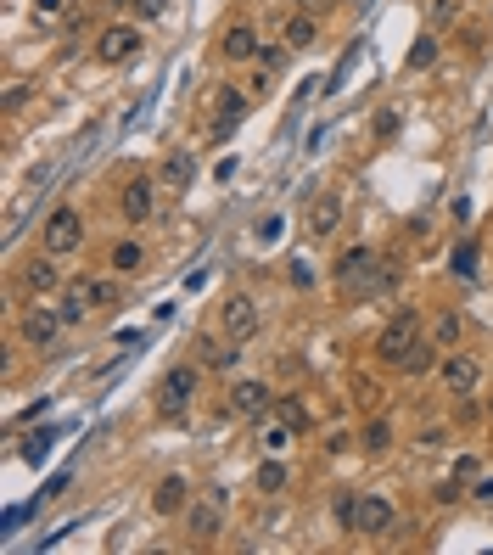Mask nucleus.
<instances>
[{"label":"nucleus","mask_w":493,"mask_h":555,"mask_svg":"<svg viewBox=\"0 0 493 555\" xmlns=\"http://www.w3.org/2000/svg\"><path fill=\"white\" fill-rule=\"evenodd\" d=\"M421 337H426V314L415 309V303H404L398 314H387V320H381V331L370 337V354H376L381 370H398V359H404Z\"/></svg>","instance_id":"nucleus-1"},{"label":"nucleus","mask_w":493,"mask_h":555,"mask_svg":"<svg viewBox=\"0 0 493 555\" xmlns=\"http://www.w3.org/2000/svg\"><path fill=\"white\" fill-rule=\"evenodd\" d=\"M331 281H337L342 298H353V292H359V298H365V292H381V253L365 242L342 247L337 264H331Z\"/></svg>","instance_id":"nucleus-2"},{"label":"nucleus","mask_w":493,"mask_h":555,"mask_svg":"<svg viewBox=\"0 0 493 555\" xmlns=\"http://www.w3.org/2000/svg\"><path fill=\"white\" fill-rule=\"evenodd\" d=\"M197 387H202V365L191 359V365H174L163 382H157V393H152V410H157V421H185L191 415V404H197Z\"/></svg>","instance_id":"nucleus-3"},{"label":"nucleus","mask_w":493,"mask_h":555,"mask_svg":"<svg viewBox=\"0 0 493 555\" xmlns=\"http://www.w3.org/2000/svg\"><path fill=\"white\" fill-rule=\"evenodd\" d=\"M62 331H68V320H62L57 298H29V303H23V314H17V342L34 348V354H45Z\"/></svg>","instance_id":"nucleus-4"},{"label":"nucleus","mask_w":493,"mask_h":555,"mask_svg":"<svg viewBox=\"0 0 493 555\" xmlns=\"http://www.w3.org/2000/svg\"><path fill=\"white\" fill-rule=\"evenodd\" d=\"M40 247L45 253H57V258L85 253V214H79L73 202H57V208L40 219Z\"/></svg>","instance_id":"nucleus-5"},{"label":"nucleus","mask_w":493,"mask_h":555,"mask_svg":"<svg viewBox=\"0 0 493 555\" xmlns=\"http://www.w3.org/2000/svg\"><path fill=\"white\" fill-rule=\"evenodd\" d=\"M437 387H443V399H477L482 359L471 354V348H443V359H437Z\"/></svg>","instance_id":"nucleus-6"},{"label":"nucleus","mask_w":493,"mask_h":555,"mask_svg":"<svg viewBox=\"0 0 493 555\" xmlns=\"http://www.w3.org/2000/svg\"><path fill=\"white\" fill-rule=\"evenodd\" d=\"M225 511H230V494L219 483L213 488H202L197 499H191V511L180 516L185 522V533H191V544H213L219 533H225Z\"/></svg>","instance_id":"nucleus-7"},{"label":"nucleus","mask_w":493,"mask_h":555,"mask_svg":"<svg viewBox=\"0 0 493 555\" xmlns=\"http://www.w3.org/2000/svg\"><path fill=\"white\" fill-rule=\"evenodd\" d=\"M141 51H146L141 23H107V29L96 34V45H90V57H96L101 68H124V62H135Z\"/></svg>","instance_id":"nucleus-8"},{"label":"nucleus","mask_w":493,"mask_h":555,"mask_svg":"<svg viewBox=\"0 0 493 555\" xmlns=\"http://www.w3.org/2000/svg\"><path fill=\"white\" fill-rule=\"evenodd\" d=\"M225 404H230V415H236V421H264V415H275L281 393H275L264 376H236V382H230V393H225Z\"/></svg>","instance_id":"nucleus-9"},{"label":"nucleus","mask_w":493,"mask_h":555,"mask_svg":"<svg viewBox=\"0 0 493 555\" xmlns=\"http://www.w3.org/2000/svg\"><path fill=\"white\" fill-rule=\"evenodd\" d=\"M219 331H225L230 342H253L258 331H264V309H258L253 292H225V303H219Z\"/></svg>","instance_id":"nucleus-10"},{"label":"nucleus","mask_w":493,"mask_h":555,"mask_svg":"<svg viewBox=\"0 0 493 555\" xmlns=\"http://www.w3.org/2000/svg\"><path fill=\"white\" fill-rule=\"evenodd\" d=\"M353 533L370 539V544L393 539L398 533V505L387 494H359V505H353Z\"/></svg>","instance_id":"nucleus-11"},{"label":"nucleus","mask_w":493,"mask_h":555,"mask_svg":"<svg viewBox=\"0 0 493 555\" xmlns=\"http://www.w3.org/2000/svg\"><path fill=\"white\" fill-rule=\"evenodd\" d=\"M62 286H68V275H62V258L57 253H34L29 264H23V270H17V292H23V298H57Z\"/></svg>","instance_id":"nucleus-12"},{"label":"nucleus","mask_w":493,"mask_h":555,"mask_svg":"<svg viewBox=\"0 0 493 555\" xmlns=\"http://www.w3.org/2000/svg\"><path fill=\"white\" fill-rule=\"evenodd\" d=\"M191 499H197V488H191V477L185 471H163L152 483V511L163 516V522H174V516L191 511Z\"/></svg>","instance_id":"nucleus-13"},{"label":"nucleus","mask_w":493,"mask_h":555,"mask_svg":"<svg viewBox=\"0 0 493 555\" xmlns=\"http://www.w3.org/2000/svg\"><path fill=\"white\" fill-rule=\"evenodd\" d=\"M118 219H124V225H152L157 219V180L135 174V180L118 191Z\"/></svg>","instance_id":"nucleus-14"},{"label":"nucleus","mask_w":493,"mask_h":555,"mask_svg":"<svg viewBox=\"0 0 493 555\" xmlns=\"http://www.w3.org/2000/svg\"><path fill=\"white\" fill-rule=\"evenodd\" d=\"M247 107H253V90H241V85H219V101H213V141H230L236 135V124L247 118Z\"/></svg>","instance_id":"nucleus-15"},{"label":"nucleus","mask_w":493,"mask_h":555,"mask_svg":"<svg viewBox=\"0 0 493 555\" xmlns=\"http://www.w3.org/2000/svg\"><path fill=\"white\" fill-rule=\"evenodd\" d=\"M258 51H264V34L241 17V23H230L225 34H219V62H230V68H241V62H258Z\"/></svg>","instance_id":"nucleus-16"},{"label":"nucleus","mask_w":493,"mask_h":555,"mask_svg":"<svg viewBox=\"0 0 493 555\" xmlns=\"http://www.w3.org/2000/svg\"><path fill=\"white\" fill-rule=\"evenodd\" d=\"M342 214H348L342 191H320V197L309 202V236L314 242H331V236L342 230Z\"/></svg>","instance_id":"nucleus-17"},{"label":"nucleus","mask_w":493,"mask_h":555,"mask_svg":"<svg viewBox=\"0 0 493 555\" xmlns=\"http://www.w3.org/2000/svg\"><path fill=\"white\" fill-rule=\"evenodd\" d=\"M57 309L62 320H68V331H79L96 314V298H90V275H68V286L57 292Z\"/></svg>","instance_id":"nucleus-18"},{"label":"nucleus","mask_w":493,"mask_h":555,"mask_svg":"<svg viewBox=\"0 0 493 555\" xmlns=\"http://www.w3.org/2000/svg\"><path fill=\"white\" fill-rule=\"evenodd\" d=\"M191 348H197V365L202 370H230V365H236V348H241V342H219V337H213V331H197V342H191Z\"/></svg>","instance_id":"nucleus-19"},{"label":"nucleus","mask_w":493,"mask_h":555,"mask_svg":"<svg viewBox=\"0 0 493 555\" xmlns=\"http://www.w3.org/2000/svg\"><path fill=\"white\" fill-rule=\"evenodd\" d=\"M281 40L292 45V51H309V45L320 40V12H309V6H297V12H286V23H281Z\"/></svg>","instance_id":"nucleus-20"},{"label":"nucleus","mask_w":493,"mask_h":555,"mask_svg":"<svg viewBox=\"0 0 493 555\" xmlns=\"http://www.w3.org/2000/svg\"><path fill=\"white\" fill-rule=\"evenodd\" d=\"M437 359H443V348H437L432 337H421L415 348H409L404 359H398V376L404 382H421V376H437Z\"/></svg>","instance_id":"nucleus-21"},{"label":"nucleus","mask_w":493,"mask_h":555,"mask_svg":"<svg viewBox=\"0 0 493 555\" xmlns=\"http://www.w3.org/2000/svg\"><path fill=\"white\" fill-rule=\"evenodd\" d=\"M426 337H432L437 348H460L465 342V314L460 309H432L426 314Z\"/></svg>","instance_id":"nucleus-22"},{"label":"nucleus","mask_w":493,"mask_h":555,"mask_svg":"<svg viewBox=\"0 0 493 555\" xmlns=\"http://www.w3.org/2000/svg\"><path fill=\"white\" fill-rule=\"evenodd\" d=\"M393 443H398V427H393V415L387 410H376L365 427H359V449H365V455H387Z\"/></svg>","instance_id":"nucleus-23"},{"label":"nucleus","mask_w":493,"mask_h":555,"mask_svg":"<svg viewBox=\"0 0 493 555\" xmlns=\"http://www.w3.org/2000/svg\"><path fill=\"white\" fill-rule=\"evenodd\" d=\"M253 432H258V449H264V455H286V449H292V438H297V427H286L281 415L253 421Z\"/></svg>","instance_id":"nucleus-24"},{"label":"nucleus","mask_w":493,"mask_h":555,"mask_svg":"<svg viewBox=\"0 0 493 555\" xmlns=\"http://www.w3.org/2000/svg\"><path fill=\"white\" fill-rule=\"evenodd\" d=\"M107 270H118V275H129V281H135V275L146 270V247L135 242V236L113 242V247H107Z\"/></svg>","instance_id":"nucleus-25"},{"label":"nucleus","mask_w":493,"mask_h":555,"mask_svg":"<svg viewBox=\"0 0 493 555\" xmlns=\"http://www.w3.org/2000/svg\"><path fill=\"white\" fill-rule=\"evenodd\" d=\"M286 483H292V466H286L281 455H264L253 471V488L258 494H286Z\"/></svg>","instance_id":"nucleus-26"},{"label":"nucleus","mask_w":493,"mask_h":555,"mask_svg":"<svg viewBox=\"0 0 493 555\" xmlns=\"http://www.w3.org/2000/svg\"><path fill=\"white\" fill-rule=\"evenodd\" d=\"M124 281L129 275H118V270L90 275V298H96V309H118V303H124Z\"/></svg>","instance_id":"nucleus-27"},{"label":"nucleus","mask_w":493,"mask_h":555,"mask_svg":"<svg viewBox=\"0 0 493 555\" xmlns=\"http://www.w3.org/2000/svg\"><path fill=\"white\" fill-rule=\"evenodd\" d=\"M275 415H281L286 427H297V438H303V432H314V410L303 399H297V393H281V404H275Z\"/></svg>","instance_id":"nucleus-28"},{"label":"nucleus","mask_w":493,"mask_h":555,"mask_svg":"<svg viewBox=\"0 0 493 555\" xmlns=\"http://www.w3.org/2000/svg\"><path fill=\"white\" fill-rule=\"evenodd\" d=\"M426 494H432V505H443V511H449V505H460V499H471V483H460V477H437L432 488H426Z\"/></svg>","instance_id":"nucleus-29"},{"label":"nucleus","mask_w":493,"mask_h":555,"mask_svg":"<svg viewBox=\"0 0 493 555\" xmlns=\"http://www.w3.org/2000/svg\"><path fill=\"white\" fill-rule=\"evenodd\" d=\"M437 51H443V40H437V34H421V40L409 45V73H426L437 62Z\"/></svg>","instance_id":"nucleus-30"},{"label":"nucleus","mask_w":493,"mask_h":555,"mask_svg":"<svg viewBox=\"0 0 493 555\" xmlns=\"http://www.w3.org/2000/svg\"><path fill=\"white\" fill-rule=\"evenodd\" d=\"M157 180L169 185V191H185V185H191V157H185V152H174L169 163H163V174H157Z\"/></svg>","instance_id":"nucleus-31"},{"label":"nucleus","mask_w":493,"mask_h":555,"mask_svg":"<svg viewBox=\"0 0 493 555\" xmlns=\"http://www.w3.org/2000/svg\"><path fill=\"white\" fill-rule=\"evenodd\" d=\"M398 129H404V113H398V107H376V118H370V135H376V141H393Z\"/></svg>","instance_id":"nucleus-32"},{"label":"nucleus","mask_w":493,"mask_h":555,"mask_svg":"<svg viewBox=\"0 0 493 555\" xmlns=\"http://www.w3.org/2000/svg\"><path fill=\"white\" fill-rule=\"evenodd\" d=\"M460 12H465V0H426V23H460Z\"/></svg>","instance_id":"nucleus-33"},{"label":"nucleus","mask_w":493,"mask_h":555,"mask_svg":"<svg viewBox=\"0 0 493 555\" xmlns=\"http://www.w3.org/2000/svg\"><path fill=\"white\" fill-rule=\"evenodd\" d=\"M286 57H292V45H286V40H264V51H258V68L281 73V68H286Z\"/></svg>","instance_id":"nucleus-34"},{"label":"nucleus","mask_w":493,"mask_h":555,"mask_svg":"<svg viewBox=\"0 0 493 555\" xmlns=\"http://www.w3.org/2000/svg\"><path fill=\"white\" fill-rule=\"evenodd\" d=\"M348 393H359V404H365V410H376V404H381V387L365 382V376H348Z\"/></svg>","instance_id":"nucleus-35"},{"label":"nucleus","mask_w":493,"mask_h":555,"mask_svg":"<svg viewBox=\"0 0 493 555\" xmlns=\"http://www.w3.org/2000/svg\"><path fill=\"white\" fill-rule=\"evenodd\" d=\"M471 505H482V511H493V471H482L477 483H471Z\"/></svg>","instance_id":"nucleus-36"},{"label":"nucleus","mask_w":493,"mask_h":555,"mask_svg":"<svg viewBox=\"0 0 493 555\" xmlns=\"http://www.w3.org/2000/svg\"><path fill=\"white\" fill-rule=\"evenodd\" d=\"M454 477H460V483H477V477H482V455H460V460H454Z\"/></svg>","instance_id":"nucleus-37"},{"label":"nucleus","mask_w":493,"mask_h":555,"mask_svg":"<svg viewBox=\"0 0 493 555\" xmlns=\"http://www.w3.org/2000/svg\"><path fill=\"white\" fill-rule=\"evenodd\" d=\"M443 443H449V427L437 432V427H421L415 432V449H443Z\"/></svg>","instance_id":"nucleus-38"},{"label":"nucleus","mask_w":493,"mask_h":555,"mask_svg":"<svg viewBox=\"0 0 493 555\" xmlns=\"http://www.w3.org/2000/svg\"><path fill=\"white\" fill-rule=\"evenodd\" d=\"M353 505H359L353 494H342V499H337V522H342V533H353Z\"/></svg>","instance_id":"nucleus-39"},{"label":"nucleus","mask_w":493,"mask_h":555,"mask_svg":"<svg viewBox=\"0 0 493 555\" xmlns=\"http://www.w3.org/2000/svg\"><path fill=\"white\" fill-rule=\"evenodd\" d=\"M135 12H141L146 23H152V17H163V12H169V0H135Z\"/></svg>","instance_id":"nucleus-40"},{"label":"nucleus","mask_w":493,"mask_h":555,"mask_svg":"<svg viewBox=\"0 0 493 555\" xmlns=\"http://www.w3.org/2000/svg\"><path fill=\"white\" fill-rule=\"evenodd\" d=\"M353 443H359V438H348V432H331V438H325V449H331V455H348Z\"/></svg>","instance_id":"nucleus-41"},{"label":"nucleus","mask_w":493,"mask_h":555,"mask_svg":"<svg viewBox=\"0 0 493 555\" xmlns=\"http://www.w3.org/2000/svg\"><path fill=\"white\" fill-rule=\"evenodd\" d=\"M269 79H275V73H269V68H253V79H247V90H253V96H264V90H269Z\"/></svg>","instance_id":"nucleus-42"},{"label":"nucleus","mask_w":493,"mask_h":555,"mask_svg":"<svg viewBox=\"0 0 493 555\" xmlns=\"http://www.w3.org/2000/svg\"><path fill=\"white\" fill-rule=\"evenodd\" d=\"M303 6H309V12H325V6H337V0H303Z\"/></svg>","instance_id":"nucleus-43"},{"label":"nucleus","mask_w":493,"mask_h":555,"mask_svg":"<svg viewBox=\"0 0 493 555\" xmlns=\"http://www.w3.org/2000/svg\"><path fill=\"white\" fill-rule=\"evenodd\" d=\"M488 421H493V393H488Z\"/></svg>","instance_id":"nucleus-44"},{"label":"nucleus","mask_w":493,"mask_h":555,"mask_svg":"<svg viewBox=\"0 0 493 555\" xmlns=\"http://www.w3.org/2000/svg\"><path fill=\"white\" fill-rule=\"evenodd\" d=\"M113 6H124V0H113Z\"/></svg>","instance_id":"nucleus-45"}]
</instances>
